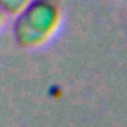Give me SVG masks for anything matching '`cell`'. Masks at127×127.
I'll return each instance as SVG.
<instances>
[{
  "label": "cell",
  "mask_w": 127,
  "mask_h": 127,
  "mask_svg": "<svg viewBox=\"0 0 127 127\" xmlns=\"http://www.w3.org/2000/svg\"><path fill=\"white\" fill-rule=\"evenodd\" d=\"M61 9L55 0H30L15 15L12 34L18 46L34 49L45 45L58 30Z\"/></svg>",
  "instance_id": "obj_1"
},
{
  "label": "cell",
  "mask_w": 127,
  "mask_h": 127,
  "mask_svg": "<svg viewBox=\"0 0 127 127\" xmlns=\"http://www.w3.org/2000/svg\"><path fill=\"white\" fill-rule=\"evenodd\" d=\"M30 0H0V8L3 9L6 15L15 17L18 12H21Z\"/></svg>",
  "instance_id": "obj_2"
},
{
  "label": "cell",
  "mask_w": 127,
  "mask_h": 127,
  "mask_svg": "<svg viewBox=\"0 0 127 127\" xmlns=\"http://www.w3.org/2000/svg\"><path fill=\"white\" fill-rule=\"evenodd\" d=\"M6 18H8V15L3 12V9H2V8H0V27H2V26L6 23Z\"/></svg>",
  "instance_id": "obj_3"
}]
</instances>
